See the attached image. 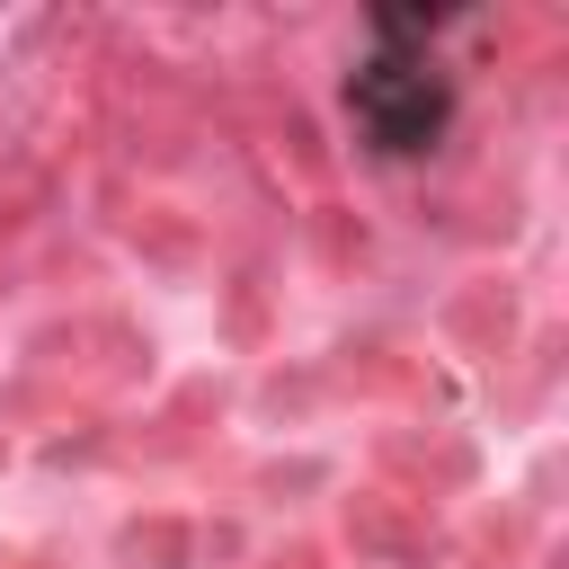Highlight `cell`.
<instances>
[{"mask_svg": "<svg viewBox=\"0 0 569 569\" xmlns=\"http://www.w3.org/2000/svg\"><path fill=\"white\" fill-rule=\"evenodd\" d=\"M347 107H356V124L373 133V151H427V142L445 133V116H453V89H445L427 62H409V53H373V62L347 80Z\"/></svg>", "mask_w": 569, "mask_h": 569, "instance_id": "1", "label": "cell"}]
</instances>
